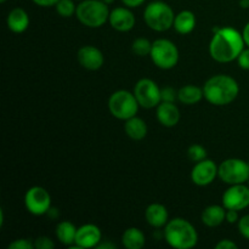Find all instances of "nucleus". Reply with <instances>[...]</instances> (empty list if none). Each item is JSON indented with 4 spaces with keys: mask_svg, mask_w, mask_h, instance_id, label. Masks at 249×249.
<instances>
[{
    "mask_svg": "<svg viewBox=\"0 0 249 249\" xmlns=\"http://www.w3.org/2000/svg\"><path fill=\"white\" fill-rule=\"evenodd\" d=\"M213 32L214 36L209 44V53L212 58L221 63L237 60L246 46L242 34L231 27L213 28Z\"/></svg>",
    "mask_w": 249,
    "mask_h": 249,
    "instance_id": "nucleus-1",
    "label": "nucleus"
},
{
    "mask_svg": "<svg viewBox=\"0 0 249 249\" xmlns=\"http://www.w3.org/2000/svg\"><path fill=\"white\" fill-rule=\"evenodd\" d=\"M238 83L228 74L213 75L203 87L204 99L214 106H226L231 104L238 96Z\"/></svg>",
    "mask_w": 249,
    "mask_h": 249,
    "instance_id": "nucleus-2",
    "label": "nucleus"
},
{
    "mask_svg": "<svg viewBox=\"0 0 249 249\" xmlns=\"http://www.w3.org/2000/svg\"><path fill=\"white\" fill-rule=\"evenodd\" d=\"M163 233L168 245L175 249H191L198 242L196 229L184 218H174L168 221Z\"/></svg>",
    "mask_w": 249,
    "mask_h": 249,
    "instance_id": "nucleus-3",
    "label": "nucleus"
},
{
    "mask_svg": "<svg viewBox=\"0 0 249 249\" xmlns=\"http://www.w3.org/2000/svg\"><path fill=\"white\" fill-rule=\"evenodd\" d=\"M75 16L85 27L99 28L108 21V5L101 0H82L77 6Z\"/></svg>",
    "mask_w": 249,
    "mask_h": 249,
    "instance_id": "nucleus-4",
    "label": "nucleus"
},
{
    "mask_svg": "<svg viewBox=\"0 0 249 249\" xmlns=\"http://www.w3.org/2000/svg\"><path fill=\"white\" fill-rule=\"evenodd\" d=\"M143 19L151 29L165 32L174 26L175 15L172 7L162 0H155L146 6Z\"/></svg>",
    "mask_w": 249,
    "mask_h": 249,
    "instance_id": "nucleus-5",
    "label": "nucleus"
},
{
    "mask_svg": "<svg viewBox=\"0 0 249 249\" xmlns=\"http://www.w3.org/2000/svg\"><path fill=\"white\" fill-rule=\"evenodd\" d=\"M139 102L134 92L128 90H117L109 96L108 109L113 117L121 121H126L136 116L139 111Z\"/></svg>",
    "mask_w": 249,
    "mask_h": 249,
    "instance_id": "nucleus-6",
    "label": "nucleus"
},
{
    "mask_svg": "<svg viewBox=\"0 0 249 249\" xmlns=\"http://www.w3.org/2000/svg\"><path fill=\"white\" fill-rule=\"evenodd\" d=\"M150 56L157 67L170 70L178 65L179 50L173 41L162 38L153 41Z\"/></svg>",
    "mask_w": 249,
    "mask_h": 249,
    "instance_id": "nucleus-7",
    "label": "nucleus"
},
{
    "mask_svg": "<svg viewBox=\"0 0 249 249\" xmlns=\"http://www.w3.org/2000/svg\"><path fill=\"white\" fill-rule=\"evenodd\" d=\"M218 177L225 184L237 185L248 182L249 165L248 162L240 158H229L219 165Z\"/></svg>",
    "mask_w": 249,
    "mask_h": 249,
    "instance_id": "nucleus-8",
    "label": "nucleus"
},
{
    "mask_svg": "<svg viewBox=\"0 0 249 249\" xmlns=\"http://www.w3.org/2000/svg\"><path fill=\"white\" fill-rule=\"evenodd\" d=\"M134 95H135L139 105L143 108H153L162 102L160 87L157 85V83L148 78H143L136 83L135 88H134Z\"/></svg>",
    "mask_w": 249,
    "mask_h": 249,
    "instance_id": "nucleus-9",
    "label": "nucleus"
},
{
    "mask_svg": "<svg viewBox=\"0 0 249 249\" xmlns=\"http://www.w3.org/2000/svg\"><path fill=\"white\" fill-rule=\"evenodd\" d=\"M24 206L33 215H44L51 208L50 194L44 187H31L24 195Z\"/></svg>",
    "mask_w": 249,
    "mask_h": 249,
    "instance_id": "nucleus-10",
    "label": "nucleus"
},
{
    "mask_svg": "<svg viewBox=\"0 0 249 249\" xmlns=\"http://www.w3.org/2000/svg\"><path fill=\"white\" fill-rule=\"evenodd\" d=\"M223 206L226 209L243 211L249 207V186L245 184L231 185L223 195Z\"/></svg>",
    "mask_w": 249,
    "mask_h": 249,
    "instance_id": "nucleus-11",
    "label": "nucleus"
},
{
    "mask_svg": "<svg viewBox=\"0 0 249 249\" xmlns=\"http://www.w3.org/2000/svg\"><path fill=\"white\" fill-rule=\"evenodd\" d=\"M219 167L212 160H203L197 162L192 168L191 180L197 186H208L218 177Z\"/></svg>",
    "mask_w": 249,
    "mask_h": 249,
    "instance_id": "nucleus-12",
    "label": "nucleus"
},
{
    "mask_svg": "<svg viewBox=\"0 0 249 249\" xmlns=\"http://www.w3.org/2000/svg\"><path fill=\"white\" fill-rule=\"evenodd\" d=\"M101 230L94 224H85L78 228L75 236L74 246H71L72 249L94 248L101 242Z\"/></svg>",
    "mask_w": 249,
    "mask_h": 249,
    "instance_id": "nucleus-13",
    "label": "nucleus"
},
{
    "mask_svg": "<svg viewBox=\"0 0 249 249\" xmlns=\"http://www.w3.org/2000/svg\"><path fill=\"white\" fill-rule=\"evenodd\" d=\"M78 62L82 67L89 71H97L104 65V55L101 50L92 45H85L78 50Z\"/></svg>",
    "mask_w": 249,
    "mask_h": 249,
    "instance_id": "nucleus-14",
    "label": "nucleus"
},
{
    "mask_svg": "<svg viewBox=\"0 0 249 249\" xmlns=\"http://www.w3.org/2000/svg\"><path fill=\"white\" fill-rule=\"evenodd\" d=\"M109 24L118 32H129L135 26V16L129 7H116L109 12Z\"/></svg>",
    "mask_w": 249,
    "mask_h": 249,
    "instance_id": "nucleus-15",
    "label": "nucleus"
},
{
    "mask_svg": "<svg viewBox=\"0 0 249 249\" xmlns=\"http://www.w3.org/2000/svg\"><path fill=\"white\" fill-rule=\"evenodd\" d=\"M157 119L162 125L167 128L175 126L180 121V111L174 102L162 101L157 106Z\"/></svg>",
    "mask_w": 249,
    "mask_h": 249,
    "instance_id": "nucleus-16",
    "label": "nucleus"
},
{
    "mask_svg": "<svg viewBox=\"0 0 249 249\" xmlns=\"http://www.w3.org/2000/svg\"><path fill=\"white\" fill-rule=\"evenodd\" d=\"M7 27L14 33H23L29 26V16L22 7H15L9 12L6 18Z\"/></svg>",
    "mask_w": 249,
    "mask_h": 249,
    "instance_id": "nucleus-17",
    "label": "nucleus"
},
{
    "mask_svg": "<svg viewBox=\"0 0 249 249\" xmlns=\"http://www.w3.org/2000/svg\"><path fill=\"white\" fill-rule=\"evenodd\" d=\"M146 221L150 224L152 228L160 229L167 225L168 220V211L163 204L152 203L146 208L145 212Z\"/></svg>",
    "mask_w": 249,
    "mask_h": 249,
    "instance_id": "nucleus-18",
    "label": "nucleus"
},
{
    "mask_svg": "<svg viewBox=\"0 0 249 249\" xmlns=\"http://www.w3.org/2000/svg\"><path fill=\"white\" fill-rule=\"evenodd\" d=\"M226 218V208L224 206H213L207 207L202 213V223L208 228H216L224 223Z\"/></svg>",
    "mask_w": 249,
    "mask_h": 249,
    "instance_id": "nucleus-19",
    "label": "nucleus"
},
{
    "mask_svg": "<svg viewBox=\"0 0 249 249\" xmlns=\"http://www.w3.org/2000/svg\"><path fill=\"white\" fill-rule=\"evenodd\" d=\"M124 130L129 138L135 141L142 140L147 135V125L143 122V119L136 116L126 119L125 124H124Z\"/></svg>",
    "mask_w": 249,
    "mask_h": 249,
    "instance_id": "nucleus-20",
    "label": "nucleus"
},
{
    "mask_svg": "<svg viewBox=\"0 0 249 249\" xmlns=\"http://www.w3.org/2000/svg\"><path fill=\"white\" fill-rule=\"evenodd\" d=\"M175 31L180 34H189L196 27V16L190 10H184L180 11L179 14L175 16L174 26Z\"/></svg>",
    "mask_w": 249,
    "mask_h": 249,
    "instance_id": "nucleus-21",
    "label": "nucleus"
},
{
    "mask_svg": "<svg viewBox=\"0 0 249 249\" xmlns=\"http://www.w3.org/2000/svg\"><path fill=\"white\" fill-rule=\"evenodd\" d=\"M122 243L128 249H141L145 246L146 238L140 229L129 228L123 232Z\"/></svg>",
    "mask_w": 249,
    "mask_h": 249,
    "instance_id": "nucleus-22",
    "label": "nucleus"
},
{
    "mask_svg": "<svg viewBox=\"0 0 249 249\" xmlns=\"http://www.w3.org/2000/svg\"><path fill=\"white\" fill-rule=\"evenodd\" d=\"M204 97L203 88L196 85H185L178 91V100L184 105H196Z\"/></svg>",
    "mask_w": 249,
    "mask_h": 249,
    "instance_id": "nucleus-23",
    "label": "nucleus"
},
{
    "mask_svg": "<svg viewBox=\"0 0 249 249\" xmlns=\"http://www.w3.org/2000/svg\"><path fill=\"white\" fill-rule=\"evenodd\" d=\"M77 230L74 224L71 221H61L57 226H56V237L58 238L62 245L65 246H72L75 242V236H77Z\"/></svg>",
    "mask_w": 249,
    "mask_h": 249,
    "instance_id": "nucleus-24",
    "label": "nucleus"
},
{
    "mask_svg": "<svg viewBox=\"0 0 249 249\" xmlns=\"http://www.w3.org/2000/svg\"><path fill=\"white\" fill-rule=\"evenodd\" d=\"M151 49H152V43L146 38H138L133 41L131 45V50L135 55L143 57L151 53Z\"/></svg>",
    "mask_w": 249,
    "mask_h": 249,
    "instance_id": "nucleus-25",
    "label": "nucleus"
},
{
    "mask_svg": "<svg viewBox=\"0 0 249 249\" xmlns=\"http://www.w3.org/2000/svg\"><path fill=\"white\" fill-rule=\"evenodd\" d=\"M55 7L57 14L65 18L72 17L77 12V5L74 4V0H58Z\"/></svg>",
    "mask_w": 249,
    "mask_h": 249,
    "instance_id": "nucleus-26",
    "label": "nucleus"
},
{
    "mask_svg": "<svg viewBox=\"0 0 249 249\" xmlns=\"http://www.w3.org/2000/svg\"><path fill=\"white\" fill-rule=\"evenodd\" d=\"M187 157L190 158V160L197 163L201 162V160H206L207 158V151L203 146L198 145V143H195V145H191L187 150Z\"/></svg>",
    "mask_w": 249,
    "mask_h": 249,
    "instance_id": "nucleus-27",
    "label": "nucleus"
},
{
    "mask_svg": "<svg viewBox=\"0 0 249 249\" xmlns=\"http://www.w3.org/2000/svg\"><path fill=\"white\" fill-rule=\"evenodd\" d=\"M9 249H34V241L28 238H18L10 243Z\"/></svg>",
    "mask_w": 249,
    "mask_h": 249,
    "instance_id": "nucleus-28",
    "label": "nucleus"
},
{
    "mask_svg": "<svg viewBox=\"0 0 249 249\" xmlns=\"http://www.w3.org/2000/svg\"><path fill=\"white\" fill-rule=\"evenodd\" d=\"M55 248V243L51 238L46 237V236H41L34 240V249H53Z\"/></svg>",
    "mask_w": 249,
    "mask_h": 249,
    "instance_id": "nucleus-29",
    "label": "nucleus"
},
{
    "mask_svg": "<svg viewBox=\"0 0 249 249\" xmlns=\"http://www.w3.org/2000/svg\"><path fill=\"white\" fill-rule=\"evenodd\" d=\"M160 95H162V101L174 102L175 99H178V91L173 89L172 87H165L160 89Z\"/></svg>",
    "mask_w": 249,
    "mask_h": 249,
    "instance_id": "nucleus-30",
    "label": "nucleus"
},
{
    "mask_svg": "<svg viewBox=\"0 0 249 249\" xmlns=\"http://www.w3.org/2000/svg\"><path fill=\"white\" fill-rule=\"evenodd\" d=\"M238 231L243 237L249 240V214L238 220Z\"/></svg>",
    "mask_w": 249,
    "mask_h": 249,
    "instance_id": "nucleus-31",
    "label": "nucleus"
},
{
    "mask_svg": "<svg viewBox=\"0 0 249 249\" xmlns=\"http://www.w3.org/2000/svg\"><path fill=\"white\" fill-rule=\"evenodd\" d=\"M238 66H240L242 70L249 71V48H245L242 50V53H240V56L237 57Z\"/></svg>",
    "mask_w": 249,
    "mask_h": 249,
    "instance_id": "nucleus-32",
    "label": "nucleus"
},
{
    "mask_svg": "<svg viewBox=\"0 0 249 249\" xmlns=\"http://www.w3.org/2000/svg\"><path fill=\"white\" fill-rule=\"evenodd\" d=\"M225 220L228 221L229 224L238 223V220H240V216H238V211H235V209H226Z\"/></svg>",
    "mask_w": 249,
    "mask_h": 249,
    "instance_id": "nucleus-33",
    "label": "nucleus"
},
{
    "mask_svg": "<svg viewBox=\"0 0 249 249\" xmlns=\"http://www.w3.org/2000/svg\"><path fill=\"white\" fill-rule=\"evenodd\" d=\"M216 249H237V245L231 240H221L215 245Z\"/></svg>",
    "mask_w": 249,
    "mask_h": 249,
    "instance_id": "nucleus-34",
    "label": "nucleus"
},
{
    "mask_svg": "<svg viewBox=\"0 0 249 249\" xmlns=\"http://www.w3.org/2000/svg\"><path fill=\"white\" fill-rule=\"evenodd\" d=\"M36 5L41 7H50V6H55L56 4L58 2V0H32Z\"/></svg>",
    "mask_w": 249,
    "mask_h": 249,
    "instance_id": "nucleus-35",
    "label": "nucleus"
},
{
    "mask_svg": "<svg viewBox=\"0 0 249 249\" xmlns=\"http://www.w3.org/2000/svg\"><path fill=\"white\" fill-rule=\"evenodd\" d=\"M122 1H123V4L125 5L126 7H129V9H134V7L141 6L146 0H122Z\"/></svg>",
    "mask_w": 249,
    "mask_h": 249,
    "instance_id": "nucleus-36",
    "label": "nucleus"
},
{
    "mask_svg": "<svg viewBox=\"0 0 249 249\" xmlns=\"http://www.w3.org/2000/svg\"><path fill=\"white\" fill-rule=\"evenodd\" d=\"M243 39H245V43H246V46H248L249 48V22L245 26V28H243Z\"/></svg>",
    "mask_w": 249,
    "mask_h": 249,
    "instance_id": "nucleus-37",
    "label": "nucleus"
},
{
    "mask_svg": "<svg viewBox=\"0 0 249 249\" xmlns=\"http://www.w3.org/2000/svg\"><path fill=\"white\" fill-rule=\"evenodd\" d=\"M96 248H116V246L113 245V243H99V245L96 246Z\"/></svg>",
    "mask_w": 249,
    "mask_h": 249,
    "instance_id": "nucleus-38",
    "label": "nucleus"
},
{
    "mask_svg": "<svg viewBox=\"0 0 249 249\" xmlns=\"http://www.w3.org/2000/svg\"><path fill=\"white\" fill-rule=\"evenodd\" d=\"M240 6L243 9H248L249 7V0H240Z\"/></svg>",
    "mask_w": 249,
    "mask_h": 249,
    "instance_id": "nucleus-39",
    "label": "nucleus"
},
{
    "mask_svg": "<svg viewBox=\"0 0 249 249\" xmlns=\"http://www.w3.org/2000/svg\"><path fill=\"white\" fill-rule=\"evenodd\" d=\"M101 1H104V2H106L107 5H109V4H112V2L114 1V0H101Z\"/></svg>",
    "mask_w": 249,
    "mask_h": 249,
    "instance_id": "nucleus-40",
    "label": "nucleus"
},
{
    "mask_svg": "<svg viewBox=\"0 0 249 249\" xmlns=\"http://www.w3.org/2000/svg\"><path fill=\"white\" fill-rule=\"evenodd\" d=\"M6 1V0H0V2H5Z\"/></svg>",
    "mask_w": 249,
    "mask_h": 249,
    "instance_id": "nucleus-41",
    "label": "nucleus"
},
{
    "mask_svg": "<svg viewBox=\"0 0 249 249\" xmlns=\"http://www.w3.org/2000/svg\"><path fill=\"white\" fill-rule=\"evenodd\" d=\"M248 186H249V179H248Z\"/></svg>",
    "mask_w": 249,
    "mask_h": 249,
    "instance_id": "nucleus-42",
    "label": "nucleus"
},
{
    "mask_svg": "<svg viewBox=\"0 0 249 249\" xmlns=\"http://www.w3.org/2000/svg\"><path fill=\"white\" fill-rule=\"evenodd\" d=\"M248 165H249V160H248Z\"/></svg>",
    "mask_w": 249,
    "mask_h": 249,
    "instance_id": "nucleus-43",
    "label": "nucleus"
},
{
    "mask_svg": "<svg viewBox=\"0 0 249 249\" xmlns=\"http://www.w3.org/2000/svg\"><path fill=\"white\" fill-rule=\"evenodd\" d=\"M79 1H82V0H79Z\"/></svg>",
    "mask_w": 249,
    "mask_h": 249,
    "instance_id": "nucleus-44",
    "label": "nucleus"
}]
</instances>
